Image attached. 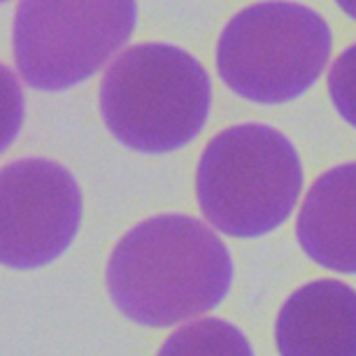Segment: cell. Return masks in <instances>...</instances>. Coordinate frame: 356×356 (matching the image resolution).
<instances>
[{
  "instance_id": "8992f818",
  "label": "cell",
  "mask_w": 356,
  "mask_h": 356,
  "mask_svg": "<svg viewBox=\"0 0 356 356\" xmlns=\"http://www.w3.org/2000/svg\"><path fill=\"white\" fill-rule=\"evenodd\" d=\"M82 224V191L61 163L19 159L0 175V259L15 270L49 266Z\"/></svg>"
},
{
  "instance_id": "5b68a950",
  "label": "cell",
  "mask_w": 356,
  "mask_h": 356,
  "mask_svg": "<svg viewBox=\"0 0 356 356\" xmlns=\"http://www.w3.org/2000/svg\"><path fill=\"white\" fill-rule=\"evenodd\" d=\"M136 22V0H22L12 29L19 75L40 91L70 89L129 42Z\"/></svg>"
},
{
  "instance_id": "3957f363",
  "label": "cell",
  "mask_w": 356,
  "mask_h": 356,
  "mask_svg": "<svg viewBox=\"0 0 356 356\" xmlns=\"http://www.w3.org/2000/svg\"><path fill=\"white\" fill-rule=\"evenodd\" d=\"M303 165L291 140L266 124H240L207 143L196 198L207 224L231 238H261L291 217Z\"/></svg>"
},
{
  "instance_id": "9c48e42d",
  "label": "cell",
  "mask_w": 356,
  "mask_h": 356,
  "mask_svg": "<svg viewBox=\"0 0 356 356\" xmlns=\"http://www.w3.org/2000/svg\"><path fill=\"white\" fill-rule=\"evenodd\" d=\"M156 356H257L238 326L219 317L186 321L168 335Z\"/></svg>"
},
{
  "instance_id": "ba28073f",
  "label": "cell",
  "mask_w": 356,
  "mask_h": 356,
  "mask_svg": "<svg viewBox=\"0 0 356 356\" xmlns=\"http://www.w3.org/2000/svg\"><path fill=\"white\" fill-rule=\"evenodd\" d=\"M296 238L317 266L356 275V163L331 168L317 177L300 205Z\"/></svg>"
},
{
  "instance_id": "6da1fadb",
  "label": "cell",
  "mask_w": 356,
  "mask_h": 356,
  "mask_svg": "<svg viewBox=\"0 0 356 356\" xmlns=\"http://www.w3.org/2000/svg\"><path fill=\"white\" fill-rule=\"evenodd\" d=\"M233 284V259L210 226L189 214H156L117 243L105 268L114 307L133 324L170 328L205 317Z\"/></svg>"
},
{
  "instance_id": "52a82bcc",
  "label": "cell",
  "mask_w": 356,
  "mask_h": 356,
  "mask_svg": "<svg viewBox=\"0 0 356 356\" xmlns=\"http://www.w3.org/2000/svg\"><path fill=\"white\" fill-rule=\"evenodd\" d=\"M280 356H356V289L312 280L289 296L275 319Z\"/></svg>"
},
{
  "instance_id": "7a4b0ae2",
  "label": "cell",
  "mask_w": 356,
  "mask_h": 356,
  "mask_svg": "<svg viewBox=\"0 0 356 356\" xmlns=\"http://www.w3.org/2000/svg\"><path fill=\"white\" fill-rule=\"evenodd\" d=\"M210 75L189 51L147 42L114 58L100 82L107 131L129 149L165 154L182 149L210 114Z\"/></svg>"
},
{
  "instance_id": "277c9868",
  "label": "cell",
  "mask_w": 356,
  "mask_h": 356,
  "mask_svg": "<svg viewBox=\"0 0 356 356\" xmlns=\"http://www.w3.org/2000/svg\"><path fill=\"white\" fill-rule=\"evenodd\" d=\"M331 56V29L319 12L268 0L238 12L217 44L219 77L240 98L277 105L303 96Z\"/></svg>"
},
{
  "instance_id": "8fae6325",
  "label": "cell",
  "mask_w": 356,
  "mask_h": 356,
  "mask_svg": "<svg viewBox=\"0 0 356 356\" xmlns=\"http://www.w3.org/2000/svg\"><path fill=\"white\" fill-rule=\"evenodd\" d=\"M335 3L340 5V10L345 12V15L356 19V0H335Z\"/></svg>"
},
{
  "instance_id": "30bf717a",
  "label": "cell",
  "mask_w": 356,
  "mask_h": 356,
  "mask_svg": "<svg viewBox=\"0 0 356 356\" xmlns=\"http://www.w3.org/2000/svg\"><path fill=\"white\" fill-rule=\"evenodd\" d=\"M328 91L340 117L356 129V44L345 49L328 75Z\"/></svg>"
}]
</instances>
